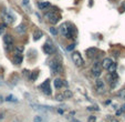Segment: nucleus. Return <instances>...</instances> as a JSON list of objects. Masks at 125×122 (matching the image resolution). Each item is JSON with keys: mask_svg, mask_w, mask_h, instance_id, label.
Instances as JSON below:
<instances>
[{"mask_svg": "<svg viewBox=\"0 0 125 122\" xmlns=\"http://www.w3.org/2000/svg\"><path fill=\"white\" fill-rule=\"evenodd\" d=\"M43 51L45 52V54H52L54 50H53L52 46H50L49 43H45V45L43 46Z\"/></svg>", "mask_w": 125, "mask_h": 122, "instance_id": "obj_10", "label": "nucleus"}, {"mask_svg": "<svg viewBox=\"0 0 125 122\" xmlns=\"http://www.w3.org/2000/svg\"><path fill=\"white\" fill-rule=\"evenodd\" d=\"M64 99L65 98H64V96L62 93H57L55 94V100L57 101H63Z\"/></svg>", "mask_w": 125, "mask_h": 122, "instance_id": "obj_22", "label": "nucleus"}, {"mask_svg": "<svg viewBox=\"0 0 125 122\" xmlns=\"http://www.w3.org/2000/svg\"><path fill=\"white\" fill-rule=\"evenodd\" d=\"M38 71H33V72H31V75H30V80L31 81H35V80L38 79Z\"/></svg>", "mask_w": 125, "mask_h": 122, "instance_id": "obj_18", "label": "nucleus"}, {"mask_svg": "<svg viewBox=\"0 0 125 122\" xmlns=\"http://www.w3.org/2000/svg\"><path fill=\"white\" fill-rule=\"evenodd\" d=\"M41 37H43V32L41 30H35L34 31V33H33V39L34 40H39V39H41Z\"/></svg>", "mask_w": 125, "mask_h": 122, "instance_id": "obj_14", "label": "nucleus"}, {"mask_svg": "<svg viewBox=\"0 0 125 122\" xmlns=\"http://www.w3.org/2000/svg\"><path fill=\"white\" fill-rule=\"evenodd\" d=\"M116 68H117L116 63H114V62H113V63L111 64V67L107 69V71H109V72H113V71H116Z\"/></svg>", "mask_w": 125, "mask_h": 122, "instance_id": "obj_23", "label": "nucleus"}, {"mask_svg": "<svg viewBox=\"0 0 125 122\" xmlns=\"http://www.w3.org/2000/svg\"><path fill=\"white\" fill-rule=\"evenodd\" d=\"M89 122H95V117L94 115H92V117L89 118Z\"/></svg>", "mask_w": 125, "mask_h": 122, "instance_id": "obj_29", "label": "nucleus"}, {"mask_svg": "<svg viewBox=\"0 0 125 122\" xmlns=\"http://www.w3.org/2000/svg\"><path fill=\"white\" fill-rule=\"evenodd\" d=\"M111 122H120L117 119H115V118H113V119H111Z\"/></svg>", "mask_w": 125, "mask_h": 122, "instance_id": "obj_30", "label": "nucleus"}, {"mask_svg": "<svg viewBox=\"0 0 125 122\" xmlns=\"http://www.w3.org/2000/svg\"><path fill=\"white\" fill-rule=\"evenodd\" d=\"M96 52H97L96 49H94V48H91V49L87 50V56H89V57H93V56H94L93 53H96Z\"/></svg>", "mask_w": 125, "mask_h": 122, "instance_id": "obj_21", "label": "nucleus"}, {"mask_svg": "<svg viewBox=\"0 0 125 122\" xmlns=\"http://www.w3.org/2000/svg\"><path fill=\"white\" fill-rule=\"evenodd\" d=\"M53 85H54V88L60 89V88L63 87V85H66V82H63V80H61V79H54Z\"/></svg>", "mask_w": 125, "mask_h": 122, "instance_id": "obj_11", "label": "nucleus"}, {"mask_svg": "<svg viewBox=\"0 0 125 122\" xmlns=\"http://www.w3.org/2000/svg\"><path fill=\"white\" fill-rule=\"evenodd\" d=\"M60 31H61V33L64 35V36H66L69 33V30H68V28H66L65 24H62V26L60 27Z\"/></svg>", "mask_w": 125, "mask_h": 122, "instance_id": "obj_16", "label": "nucleus"}, {"mask_svg": "<svg viewBox=\"0 0 125 122\" xmlns=\"http://www.w3.org/2000/svg\"><path fill=\"white\" fill-rule=\"evenodd\" d=\"M62 94L64 96V98H65V99H69V98H71V97H72V92H71L70 90H64V91L62 92Z\"/></svg>", "mask_w": 125, "mask_h": 122, "instance_id": "obj_19", "label": "nucleus"}, {"mask_svg": "<svg viewBox=\"0 0 125 122\" xmlns=\"http://www.w3.org/2000/svg\"><path fill=\"white\" fill-rule=\"evenodd\" d=\"M41 121H42V119H41V117H39V115L34 117V119H33V122H41Z\"/></svg>", "mask_w": 125, "mask_h": 122, "instance_id": "obj_27", "label": "nucleus"}, {"mask_svg": "<svg viewBox=\"0 0 125 122\" xmlns=\"http://www.w3.org/2000/svg\"><path fill=\"white\" fill-rule=\"evenodd\" d=\"M29 3V0H23V5H28Z\"/></svg>", "mask_w": 125, "mask_h": 122, "instance_id": "obj_31", "label": "nucleus"}, {"mask_svg": "<svg viewBox=\"0 0 125 122\" xmlns=\"http://www.w3.org/2000/svg\"><path fill=\"white\" fill-rule=\"evenodd\" d=\"M95 87H96V90L99 93H104V92H105V85H104L103 80L96 79V81H95Z\"/></svg>", "mask_w": 125, "mask_h": 122, "instance_id": "obj_6", "label": "nucleus"}, {"mask_svg": "<svg viewBox=\"0 0 125 122\" xmlns=\"http://www.w3.org/2000/svg\"><path fill=\"white\" fill-rule=\"evenodd\" d=\"M0 85H1V83H0Z\"/></svg>", "mask_w": 125, "mask_h": 122, "instance_id": "obj_34", "label": "nucleus"}, {"mask_svg": "<svg viewBox=\"0 0 125 122\" xmlns=\"http://www.w3.org/2000/svg\"><path fill=\"white\" fill-rule=\"evenodd\" d=\"M2 101H3V98H2V97H1V94H0V103H1Z\"/></svg>", "mask_w": 125, "mask_h": 122, "instance_id": "obj_32", "label": "nucleus"}, {"mask_svg": "<svg viewBox=\"0 0 125 122\" xmlns=\"http://www.w3.org/2000/svg\"><path fill=\"white\" fill-rule=\"evenodd\" d=\"M22 62V56L21 53H16L13 57V63L14 64H20Z\"/></svg>", "mask_w": 125, "mask_h": 122, "instance_id": "obj_12", "label": "nucleus"}, {"mask_svg": "<svg viewBox=\"0 0 125 122\" xmlns=\"http://www.w3.org/2000/svg\"><path fill=\"white\" fill-rule=\"evenodd\" d=\"M58 112H59V113H61V114H62V113H63V110H61V109H59V110H58Z\"/></svg>", "mask_w": 125, "mask_h": 122, "instance_id": "obj_33", "label": "nucleus"}, {"mask_svg": "<svg viewBox=\"0 0 125 122\" xmlns=\"http://www.w3.org/2000/svg\"><path fill=\"white\" fill-rule=\"evenodd\" d=\"M50 7V3L48 2V1H43V2H39V8L42 10H44L45 8Z\"/></svg>", "mask_w": 125, "mask_h": 122, "instance_id": "obj_15", "label": "nucleus"}, {"mask_svg": "<svg viewBox=\"0 0 125 122\" xmlns=\"http://www.w3.org/2000/svg\"><path fill=\"white\" fill-rule=\"evenodd\" d=\"M102 64L100 63V62H94L93 63V66H92V69H91V72H92V74L94 75V77H96V78H99L100 75H101V73H102Z\"/></svg>", "mask_w": 125, "mask_h": 122, "instance_id": "obj_4", "label": "nucleus"}, {"mask_svg": "<svg viewBox=\"0 0 125 122\" xmlns=\"http://www.w3.org/2000/svg\"><path fill=\"white\" fill-rule=\"evenodd\" d=\"M16 31L18 33H24L27 31V27H26V24H19V26L16 28Z\"/></svg>", "mask_w": 125, "mask_h": 122, "instance_id": "obj_13", "label": "nucleus"}, {"mask_svg": "<svg viewBox=\"0 0 125 122\" xmlns=\"http://www.w3.org/2000/svg\"><path fill=\"white\" fill-rule=\"evenodd\" d=\"M40 89L42 90L43 93H45L47 96H50L51 94V87H50V80H45L44 82L40 85Z\"/></svg>", "mask_w": 125, "mask_h": 122, "instance_id": "obj_5", "label": "nucleus"}, {"mask_svg": "<svg viewBox=\"0 0 125 122\" xmlns=\"http://www.w3.org/2000/svg\"><path fill=\"white\" fill-rule=\"evenodd\" d=\"M117 97L121 98L122 100H125V88H123L122 90H120V91L117 92Z\"/></svg>", "mask_w": 125, "mask_h": 122, "instance_id": "obj_17", "label": "nucleus"}, {"mask_svg": "<svg viewBox=\"0 0 125 122\" xmlns=\"http://www.w3.org/2000/svg\"><path fill=\"white\" fill-rule=\"evenodd\" d=\"M50 32H51V35L57 36V35H58V30H57V28H54V27H51V28H50Z\"/></svg>", "mask_w": 125, "mask_h": 122, "instance_id": "obj_24", "label": "nucleus"}, {"mask_svg": "<svg viewBox=\"0 0 125 122\" xmlns=\"http://www.w3.org/2000/svg\"><path fill=\"white\" fill-rule=\"evenodd\" d=\"M6 101H11V102H18V99H17L14 96L10 94V96H8L7 98H6Z\"/></svg>", "mask_w": 125, "mask_h": 122, "instance_id": "obj_20", "label": "nucleus"}, {"mask_svg": "<svg viewBox=\"0 0 125 122\" xmlns=\"http://www.w3.org/2000/svg\"><path fill=\"white\" fill-rule=\"evenodd\" d=\"M2 18H3V20H5L6 24H12V22L14 21V17L12 16L10 12H7V11H3Z\"/></svg>", "mask_w": 125, "mask_h": 122, "instance_id": "obj_7", "label": "nucleus"}, {"mask_svg": "<svg viewBox=\"0 0 125 122\" xmlns=\"http://www.w3.org/2000/svg\"><path fill=\"white\" fill-rule=\"evenodd\" d=\"M74 49V45L73 43H72V45H69V47L66 48V50H68V51H71V50H73Z\"/></svg>", "mask_w": 125, "mask_h": 122, "instance_id": "obj_28", "label": "nucleus"}, {"mask_svg": "<svg viewBox=\"0 0 125 122\" xmlns=\"http://www.w3.org/2000/svg\"><path fill=\"white\" fill-rule=\"evenodd\" d=\"M72 60L75 63V66H78V67H82L84 64V60H83V58L81 57V54L78 51L72 52Z\"/></svg>", "mask_w": 125, "mask_h": 122, "instance_id": "obj_2", "label": "nucleus"}, {"mask_svg": "<svg viewBox=\"0 0 125 122\" xmlns=\"http://www.w3.org/2000/svg\"><path fill=\"white\" fill-rule=\"evenodd\" d=\"M14 50H16L17 53H18V52H19V53H21V52L23 51V47H16V49H14Z\"/></svg>", "mask_w": 125, "mask_h": 122, "instance_id": "obj_26", "label": "nucleus"}, {"mask_svg": "<svg viewBox=\"0 0 125 122\" xmlns=\"http://www.w3.org/2000/svg\"><path fill=\"white\" fill-rule=\"evenodd\" d=\"M113 63V61H112V59L111 58H105L103 61H102V68L103 69H105V70H107V69L111 67V64Z\"/></svg>", "mask_w": 125, "mask_h": 122, "instance_id": "obj_8", "label": "nucleus"}, {"mask_svg": "<svg viewBox=\"0 0 125 122\" xmlns=\"http://www.w3.org/2000/svg\"><path fill=\"white\" fill-rule=\"evenodd\" d=\"M3 42L7 46H12V42H13V39L10 35H5L3 36Z\"/></svg>", "mask_w": 125, "mask_h": 122, "instance_id": "obj_9", "label": "nucleus"}, {"mask_svg": "<svg viewBox=\"0 0 125 122\" xmlns=\"http://www.w3.org/2000/svg\"><path fill=\"white\" fill-rule=\"evenodd\" d=\"M5 29H6V24H0V36L5 32Z\"/></svg>", "mask_w": 125, "mask_h": 122, "instance_id": "obj_25", "label": "nucleus"}, {"mask_svg": "<svg viewBox=\"0 0 125 122\" xmlns=\"http://www.w3.org/2000/svg\"><path fill=\"white\" fill-rule=\"evenodd\" d=\"M45 18L48 19V21L52 24H55L60 20V16L55 12H47L45 13Z\"/></svg>", "mask_w": 125, "mask_h": 122, "instance_id": "obj_3", "label": "nucleus"}, {"mask_svg": "<svg viewBox=\"0 0 125 122\" xmlns=\"http://www.w3.org/2000/svg\"><path fill=\"white\" fill-rule=\"evenodd\" d=\"M50 69H51L52 73H54V74H59V73L62 72V66L60 62H58V61L53 60L50 63Z\"/></svg>", "mask_w": 125, "mask_h": 122, "instance_id": "obj_1", "label": "nucleus"}]
</instances>
